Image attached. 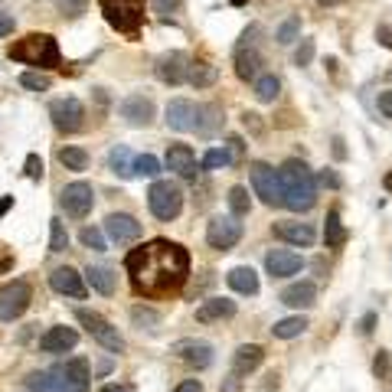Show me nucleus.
I'll use <instances>...</instances> for the list:
<instances>
[{
    "label": "nucleus",
    "mask_w": 392,
    "mask_h": 392,
    "mask_svg": "<svg viewBox=\"0 0 392 392\" xmlns=\"http://www.w3.org/2000/svg\"><path fill=\"white\" fill-rule=\"evenodd\" d=\"M167 170H173L183 180L200 177V163H196V154H193L190 144H170L167 147Z\"/></svg>",
    "instance_id": "nucleus-18"
},
{
    "label": "nucleus",
    "mask_w": 392,
    "mask_h": 392,
    "mask_svg": "<svg viewBox=\"0 0 392 392\" xmlns=\"http://www.w3.org/2000/svg\"><path fill=\"white\" fill-rule=\"evenodd\" d=\"M108 167H111V173H115V177L131 180V177H134V154H131V147H125V144L111 147V154H108Z\"/></svg>",
    "instance_id": "nucleus-32"
},
{
    "label": "nucleus",
    "mask_w": 392,
    "mask_h": 392,
    "mask_svg": "<svg viewBox=\"0 0 392 392\" xmlns=\"http://www.w3.org/2000/svg\"><path fill=\"white\" fill-rule=\"evenodd\" d=\"M275 39L281 43V46H291V43H297V39H301V17L281 20V27L275 29Z\"/></svg>",
    "instance_id": "nucleus-39"
},
{
    "label": "nucleus",
    "mask_w": 392,
    "mask_h": 392,
    "mask_svg": "<svg viewBox=\"0 0 392 392\" xmlns=\"http://www.w3.org/2000/svg\"><path fill=\"white\" fill-rule=\"evenodd\" d=\"M10 206H13V196H4V200H0V219L10 212Z\"/></svg>",
    "instance_id": "nucleus-60"
},
{
    "label": "nucleus",
    "mask_w": 392,
    "mask_h": 392,
    "mask_svg": "<svg viewBox=\"0 0 392 392\" xmlns=\"http://www.w3.org/2000/svg\"><path fill=\"white\" fill-rule=\"evenodd\" d=\"M29 301H33V288L17 278V281H10V285L0 288V320L10 324V320H17V317L27 314Z\"/></svg>",
    "instance_id": "nucleus-10"
},
{
    "label": "nucleus",
    "mask_w": 392,
    "mask_h": 392,
    "mask_svg": "<svg viewBox=\"0 0 392 392\" xmlns=\"http://www.w3.org/2000/svg\"><path fill=\"white\" fill-rule=\"evenodd\" d=\"M314 180H317V187H327V190H340L344 187V180L337 177L334 170H320V173H314Z\"/></svg>",
    "instance_id": "nucleus-50"
},
{
    "label": "nucleus",
    "mask_w": 392,
    "mask_h": 392,
    "mask_svg": "<svg viewBox=\"0 0 392 392\" xmlns=\"http://www.w3.org/2000/svg\"><path fill=\"white\" fill-rule=\"evenodd\" d=\"M53 379L62 392H88L92 389V370H88L86 356H72L66 363H59L53 370Z\"/></svg>",
    "instance_id": "nucleus-9"
},
{
    "label": "nucleus",
    "mask_w": 392,
    "mask_h": 392,
    "mask_svg": "<svg viewBox=\"0 0 392 392\" xmlns=\"http://www.w3.org/2000/svg\"><path fill=\"white\" fill-rule=\"evenodd\" d=\"M131 324L137 327V330H147V334H154V330L161 327V314H157L154 307L137 304V307H131Z\"/></svg>",
    "instance_id": "nucleus-36"
},
{
    "label": "nucleus",
    "mask_w": 392,
    "mask_h": 392,
    "mask_svg": "<svg viewBox=\"0 0 392 392\" xmlns=\"http://www.w3.org/2000/svg\"><path fill=\"white\" fill-rule=\"evenodd\" d=\"M154 72H157V79H161L163 86H183L187 82V72H190V56L180 53V49H170V53H163L157 59Z\"/></svg>",
    "instance_id": "nucleus-14"
},
{
    "label": "nucleus",
    "mask_w": 392,
    "mask_h": 392,
    "mask_svg": "<svg viewBox=\"0 0 392 392\" xmlns=\"http://www.w3.org/2000/svg\"><path fill=\"white\" fill-rule=\"evenodd\" d=\"M232 7H245V4H249V0H229Z\"/></svg>",
    "instance_id": "nucleus-63"
},
{
    "label": "nucleus",
    "mask_w": 392,
    "mask_h": 392,
    "mask_svg": "<svg viewBox=\"0 0 392 392\" xmlns=\"http://www.w3.org/2000/svg\"><path fill=\"white\" fill-rule=\"evenodd\" d=\"M373 376L386 386V389H392V353L389 350H379V353L373 356Z\"/></svg>",
    "instance_id": "nucleus-38"
},
{
    "label": "nucleus",
    "mask_w": 392,
    "mask_h": 392,
    "mask_svg": "<svg viewBox=\"0 0 392 392\" xmlns=\"http://www.w3.org/2000/svg\"><path fill=\"white\" fill-rule=\"evenodd\" d=\"M226 128V111L216 102H206V105H196V118H193V131L200 137H216V134Z\"/></svg>",
    "instance_id": "nucleus-19"
},
{
    "label": "nucleus",
    "mask_w": 392,
    "mask_h": 392,
    "mask_svg": "<svg viewBox=\"0 0 392 392\" xmlns=\"http://www.w3.org/2000/svg\"><path fill=\"white\" fill-rule=\"evenodd\" d=\"M226 203H229V212H232V216H239V219L252 212V196H249V190H245V187H232L229 196H226Z\"/></svg>",
    "instance_id": "nucleus-37"
},
{
    "label": "nucleus",
    "mask_w": 392,
    "mask_h": 392,
    "mask_svg": "<svg viewBox=\"0 0 392 392\" xmlns=\"http://www.w3.org/2000/svg\"><path fill=\"white\" fill-rule=\"evenodd\" d=\"M13 27H17V20L0 10V36H10V33H13Z\"/></svg>",
    "instance_id": "nucleus-55"
},
{
    "label": "nucleus",
    "mask_w": 392,
    "mask_h": 392,
    "mask_svg": "<svg viewBox=\"0 0 392 392\" xmlns=\"http://www.w3.org/2000/svg\"><path fill=\"white\" fill-rule=\"evenodd\" d=\"M108 27H115L125 36H137L144 23V0H98Z\"/></svg>",
    "instance_id": "nucleus-5"
},
{
    "label": "nucleus",
    "mask_w": 392,
    "mask_h": 392,
    "mask_svg": "<svg viewBox=\"0 0 392 392\" xmlns=\"http://www.w3.org/2000/svg\"><path fill=\"white\" fill-rule=\"evenodd\" d=\"M226 151H229L232 163H242V157H245V141H242L239 134H232L229 141H226Z\"/></svg>",
    "instance_id": "nucleus-49"
},
{
    "label": "nucleus",
    "mask_w": 392,
    "mask_h": 392,
    "mask_svg": "<svg viewBox=\"0 0 392 392\" xmlns=\"http://www.w3.org/2000/svg\"><path fill=\"white\" fill-rule=\"evenodd\" d=\"M10 268H13V259H0V275H7Z\"/></svg>",
    "instance_id": "nucleus-61"
},
{
    "label": "nucleus",
    "mask_w": 392,
    "mask_h": 392,
    "mask_svg": "<svg viewBox=\"0 0 392 392\" xmlns=\"http://www.w3.org/2000/svg\"><path fill=\"white\" fill-rule=\"evenodd\" d=\"M262 363H265V350H262L259 344H242L239 350L232 353V373H239V376L255 373Z\"/></svg>",
    "instance_id": "nucleus-27"
},
{
    "label": "nucleus",
    "mask_w": 392,
    "mask_h": 392,
    "mask_svg": "<svg viewBox=\"0 0 392 392\" xmlns=\"http://www.w3.org/2000/svg\"><path fill=\"white\" fill-rule=\"evenodd\" d=\"M118 115L125 118L131 128H147L154 125V115H157V108L147 95H128L121 98V105H118Z\"/></svg>",
    "instance_id": "nucleus-16"
},
{
    "label": "nucleus",
    "mask_w": 392,
    "mask_h": 392,
    "mask_svg": "<svg viewBox=\"0 0 392 392\" xmlns=\"http://www.w3.org/2000/svg\"><path fill=\"white\" fill-rule=\"evenodd\" d=\"M252 177V190L265 206H281V183H278V170L265 161H255L249 167Z\"/></svg>",
    "instance_id": "nucleus-12"
},
{
    "label": "nucleus",
    "mask_w": 392,
    "mask_h": 392,
    "mask_svg": "<svg viewBox=\"0 0 392 392\" xmlns=\"http://www.w3.org/2000/svg\"><path fill=\"white\" fill-rule=\"evenodd\" d=\"M219 392H242V376L239 373H229L226 379H222Z\"/></svg>",
    "instance_id": "nucleus-53"
},
{
    "label": "nucleus",
    "mask_w": 392,
    "mask_h": 392,
    "mask_svg": "<svg viewBox=\"0 0 392 392\" xmlns=\"http://www.w3.org/2000/svg\"><path fill=\"white\" fill-rule=\"evenodd\" d=\"M86 278H88V285L95 288L98 295H105V297H111L115 295V288H118V275L111 271L108 265H92L86 271Z\"/></svg>",
    "instance_id": "nucleus-30"
},
{
    "label": "nucleus",
    "mask_w": 392,
    "mask_h": 392,
    "mask_svg": "<svg viewBox=\"0 0 392 392\" xmlns=\"http://www.w3.org/2000/svg\"><path fill=\"white\" fill-rule=\"evenodd\" d=\"M170 353L177 356V360H183V363L196 366V370H206V366L212 363V344H206V340H196V337L177 340V344L170 346Z\"/></svg>",
    "instance_id": "nucleus-17"
},
{
    "label": "nucleus",
    "mask_w": 392,
    "mask_h": 392,
    "mask_svg": "<svg viewBox=\"0 0 392 392\" xmlns=\"http://www.w3.org/2000/svg\"><path fill=\"white\" fill-rule=\"evenodd\" d=\"M242 125L252 128L255 134H262V121H259V115H252V111H245V115H242Z\"/></svg>",
    "instance_id": "nucleus-57"
},
{
    "label": "nucleus",
    "mask_w": 392,
    "mask_h": 392,
    "mask_svg": "<svg viewBox=\"0 0 392 392\" xmlns=\"http://www.w3.org/2000/svg\"><path fill=\"white\" fill-rule=\"evenodd\" d=\"M226 281H229V288L236 291V295H245V297H255L259 295V275H255V268H249V265H236L226 275Z\"/></svg>",
    "instance_id": "nucleus-28"
},
{
    "label": "nucleus",
    "mask_w": 392,
    "mask_h": 392,
    "mask_svg": "<svg viewBox=\"0 0 392 392\" xmlns=\"http://www.w3.org/2000/svg\"><path fill=\"white\" fill-rule=\"evenodd\" d=\"M314 39H301L297 43V49H295V66H311L314 62Z\"/></svg>",
    "instance_id": "nucleus-47"
},
{
    "label": "nucleus",
    "mask_w": 392,
    "mask_h": 392,
    "mask_svg": "<svg viewBox=\"0 0 392 392\" xmlns=\"http://www.w3.org/2000/svg\"><path fill=\"white\" fill-rule=\"evenodd\" d=\"M49 118L59 134H79L86 128V105L72 95L56 98V102H49Z\"/></svg>",
    "instance_id": "nucleus-8"
},
{
    "label": "nucleus",
    "mask_w": 392,
    "mask_h": 392,
    "mask_svg": "<svg viewBox=\"0 0 392 392\" xmlns=\"http://www.w3.org/2000/svg\"><path fill=\"white\" fill-rule=\"evenodd\" d=\"M239 239H242V222H239V216H216V219L206 226V242H210V249H216V252H229V249H236L239 245Z\"/></svg>",
    "instance_id": "nucleus-13"
},
{
    "label": "nucleus",
    "mask_w": 392,
    "mask_h": 392,
    "mask_svg": "<svg viewBox=\"0 0 392 392\" xmlns=\"http://www.w3.org/2000/svg\"><path fill=\"white\" fill-rule=\"evenodd\" d=\"M229 317H236V301H229V297H206L196 307L200 324H216V320H229Z\"/></svg>",
    "instance_id": "nucleus-24"
},
{
    "label": "nucleus",
    "mask_w": 392,
    "mask_h": 392,
    "mask_svg": "<svg viewBox=\"0 0 392 392\" xmlns=\"http://www.w3.org/2000/svg\"><path fill=\"white\" fill-rule=\"evenodd\" d=\"M20 86L29 88V92H49L53 79H49L43 69H29V72H23V76H20Z\"/></svg>",
    "instance_id": "nucleus-41"
},
{
    "label": "nucleus",
    "mask_w": 392,
    "mask_h": 392,
    "mask_svg": "<svg viewBox=\"0 0 392 392\" xmlns=\"http://www.w3.org/2000/svg\"><path fill=\"white\" fill-rule=\"evenodd\" d=\"M216 79H219V69L212 66V62H203V59H190V72H187V82L196 88H210L216 86Z\"/></svg>",
    "instance_id": "nucleus-31"
},
{
    "label": "nucleus",
    "mask_w": 392,
    "mask_h": 392,
    "mask_svg": "<svg viewBox=\"0 0 392 392\" xmlns=\"http://www.w3.org/2000/svg\"><path fill=\"white\" fill-rule=\"evenodd\" d=\"M7 56L13 62H23V66L43 69V72L62 66V49H59V39L53 33H27L7 49Z\"/></svg>",
    "instance_id": "nucleus-3"
},
{
    "label": "nucleus",
    "mask_w": 392,
    "mask_h": 392,
    "mask_svg": "<svg viewBox=\"0 0 392 392\" xmlns=\"http://www.w3.org/2000/svg\"><path fill=\"white\" fill-rule=\"evenodd\" d=\"M203 170H222V167H232L229 161V151H226V144L222 147H210V151L203 154Z\"/></svg>",
    "instance_id": "nucleus-40"
},
{
    "label": "nucleus",
    "mask_w": 392,
    "mask_h": 392,
    "mask_svg": "<svg viewBox=\"0 0 392 392\" xmlns=\"http://www.w3.org/2000/svg\"><path fill=\"white\" fill-rule=\"evenodd\" d=\"M278 95H281V79L278 76H259L255 79V98H259L262 105H271Z\"/></svg>",
    "instance_id": "nucleus-35"
},
{
    "label": "nucleus",
    "mask_w": 392,
    "mask_h": 392,
    "mask_svg": "<svg viewBox=\"0 0 392 392\" xmlns=\"http://www.w3.org/2000/svg\"><path fill=\"white\" fill-rule=\"evenodd\" d=\"M105 236L111 242H118V245H131V242H137L144 236V226L134 219L131 212H111L105 219Z\"/></svg>",
    "instance_id": "nucleus-15"
},
{
    "label": "nucleus",
    "mask_w": 392,
    "mask_h": 392,
    "mask_svg": "<svg viewBox=\"0 0 392 392\" xmlns=\"http://www.w3.org/2000/svg\"><path fill=\"white\" fill-rule=\"evenodd\" d=\"M131 288L144 297H163L180 291L190 275V252L180 242L151 239L125 255Z\"/></svg>",
    "instance_id": "nucleus-1"
},
{
    "label": "nucleus",
    "mask_w": 392,
    "mask_h": 392,
    "mask_svg": "<svg viewBox=\"0 0 392 392\" xmlns=\"http://www.w3.org/2000/svg\"><path fill=\"white\" fill-rule=\"evenodd\" d=\"M376 39H379L386 49H392V29L389 27H379V29H376Z\"/></svg>",
    "instance_id": "nucleus-58"
},
{
    "label": "nucleus",
    "mask_w": 392,
    "mask_h": 392,
    "mask_svg": "<svg viewBox=\"0 0 392 392\" xmlns=\"http://www.w3.org/2000/svg\"><path fill=\"white\" fill-rule=\"evenodd\" d=\"M334 157H337V161H346V147H344V137H334Z\"/></svg>",
    "instance_id": "nucleus-59"
},
{
    "label": "nucleus",
    "mask_w": 392,
    "mask_h": 392,
    "mask_svg": "<svg viewBox=\"0 0 392 392\" xmlns=\"http://www.w3.org/2000/svg\"><path fill=\"white\" fill-rule=\"evenodd\" d=\"M383 187H386V193H389V196H392V170L383 177Z\"/></svg>",
    "instance_id": "nucleus-62"
},
{
    "label": "nucleus",
    "mask_w": 392,
    "mask_h": 392,
    "mask_svg": "<svg viewBox=\"0 0 392 392\" xmlns=\"http://www.w3.org/2000/svg\"><path fill=\"white\" fill-rule=\"evenodd\" d=\"M346 242H350V229L340 222V210H330L324 222V245L327 249H344Z\"/></svg>",
    "instance_id": "nucleus-29"
},
{
    "label": "nucleus",
    "mask_w": 392,
    "mask_h": 392,
    "mask_svg": "<svg viewBox=\"0 0 392 392\" xmlns=\"http://www.w3.org/2000/svg\"><path fill=\"white\" fill-rule=\"evenodd\" d=\"M69 249V232L62 219H49V252H66Z\"/></svg>",
    "instance_id": "nucleus-42"
},
{
    "label": "nucleus",
    "mask_w": 392,
    "mask_h": 392,
    "mask_svg": "<svg viewBox=\"0 0 392 392\" xmlns=\"http://www.w3.org/2000/svg\"><path fill=\"white\" fill-rule=\"evenodd\" d=\"M376 108H379V115H383V118H392V88L379 92V98H376Z\"/></svg>",
    "instance_id": "nucleus-52"
},
{
    "label": "nucleus",
    "mask_w": 392,
    "mask_h": 392,
    "mask_svg": "<svg viewBox=\"0 0 392 392\" xmlns=\"http://www.w3.org/2000/svg\"><path fill=\"white\" fill-rule=\"evenodd\" d=\"M53 4H56V10L62 17H82L88 10V0H53Z\"/></svg>",
    "instance_id": "nucleus-46"
},
{
    "label": "nucleus",
    "mask_w": 392,
    "mask_h": 392,
    "mask_svg": "<svg viewBox=\"0 0 392 392\" xmlns=\"http://www.w3.org/2000/svg\"><path fill=\"white\" fill-rule=\"evenodd\" d=\"M376 320H379V314H376V311H370V314H366L363 320H360V334H363V337H370V334H373Z\"/></svg>",
    "instance_id": "nucleus-54"
},
{
    "label": "nucleus",
    "mask_w": 392,
    "mask_h": 392,
    "mask_svg": "<svg viewBox=\"0 0 392 392\" xmlns=\"http://www.w3.org/2000/svg\"><path fill=\"white\" fill-rule=\"evenodd\" d=\"M79 239H82V245L92 252H105L108 249V239H105V232L95 229V226H86V229L79 232Z\"/></svg>",
    "instance_id": "nucleus-43"
},
{
    "label": "nucleus",
    "mask_w": 392,
    "mask_h": 392,
    "mask_svg": "<svg viewBox=\"0 0 392 392\" xmlns=\"http://www.w3.org/2000/svg\"><path fill=\"white\" fill-rule=\"evenodd\" d=\"M147 206L161 222H173L183 212V190L173 180H154L147 190Z\"/></svg>",
    "instance_id": "nucleus-6"
},
{
    "label": "nucleus",
    "mask_w": 392,
    "mask_h": 392,
    "mask_svg": "<svg viewBox=\"0 0 392 392\" xmlns=\"http://www.w3.org/2000/svg\"><path fill=\"white\" fill-rule=\"evenodd\" d=\"M271 232H275L278 239L291 242V245H301V249H307V245H314L317 232L307 226V222H275L271 226Z\"/></svg>",
    "instance_id": "nucleus-26"
},
{
    "label": "nucleus",
    "mask_w": 392,
    "mask_h": 392,
    "mask_svg": "<svg viewBox=\"0 0 392 392\" xmlns=\"http://www.w3.org/2000/svg\"><path fill=\"white\" fill-rule=\"evenodd\" d=\"M59 203H62L66 216H72V219H86L88 212H92V206H95V190H92V183H86V180H72V183L62 187Z\"/></svg>",
    "instance_id": "nucleus-11"
},
{
    "label": "nucleus",
    "mask_w": 392,
    "mask_h": 392,
    "mask_svg": "<svg viewBox=\"0 0 392 392\" xmlns=\"http://www.w3.org/2000/svg\"><path fill=\"white\" fill-rule=\"evenodd\" d=\"M314 301H317L314 281H295V285H288L281 291V304L295 307V311H307V307H314Z\"/></svg>",
    "instance_id": "nucleus-25"
},
{
    "label": "nucleus",
    "mask_w": 392,
    "mask_h": 392,
    "mask_svg": "<svg viewBox=\"0 0 392 392\" xmlns=\"http://www.w3.org/2000/svg\"><path fill=\"white\" fill-rule=\"evenodd\" d=\"M265 268L271 278H288V275H297L304 268V259L297 252H288V249H275L265 255Z\"/></svg>",
    "instance_id": "nucleus-22"
},
{
    "label": "nucleus",
    "mask_w": 392,
    "mask_h": 392,
    "mask_svg": "<svg viewBox=\"0 0 392 392\" xmlns=\"http://www.w3.org/2000/svg\"><path fill=\"white\" fill-rule=\"evenodd\" d=\"M278 183H281V206H288L291 212H307L314 210L317 203V180L314 170L304 161H285L278 167Z\"/></svg>",
    "instance_id": "nucleus-2"
},
{
    "label": "nucleus",
    "mask_w": 392,
    "mask_h": 392,
    "mask_svg": "<svg viewBox=\"0 0 392 392\" xmlns=\"http://www.w3.org/2000/svg\"><path fill=\"white\" fill-rule=\"evenodd\" d=\"M59 163L66 167V170L72 173H86L88 170V151H82V147H59Z\"/></svg>",
    "instance_id": "nucleus-34"
},
{
    "label": "nucleus",
    "mask_w": 392,
    "mask_h": 392,
    "mask_svg": "<svg viewBox=\"0 0 392 392\" xmlns=\"http://www.w3.org/2000/svg\"><path fill=\"white\" fill-rule=\"evenodd\" d=\"M76 344H79V330H72L66 324L49 327L46 334L39 337V350L43 353H66V350H76Z\"/></svg>",
    "instance_id": "nucleus-21"
},
{
    "label": "nucleus",
    "mask_w": 392,
    "mask_h": 392,
    "mask_svg": "<svg viewBox=\"0 0 392 392\" xmlns=\"http://www.w3.org/2000/svg\"><path fill=\"white\" fill-rule=\"evenodd\" d=\"M27 392H62L53 379V373H29L27 376Z\"/></svg>",
    "instance_id": "nucleus-44"
},
{
    "label": "nucleus",
    "mask_w": 392,
    "mask_h": 392,
    "mask_svg": "<svg viewBox=\"0 0 392 392\" xmlns=\"http://www.w3.org/2000/svg\"><path fill=\"white\" fill-rule=\"evenodd\" d=\"M193 118H196V105H193L190 98H173L170 105H167V128L170 131H180V134H187V131H193Z\"/></svg>",
    "instance_id": "nucleus-23"
},
{
    "label": "nucleus",
    "mask_w": 392,
    "mask_h": 392,
    "mask_svg": "<svg viewBox=\"0 0 392 392\" xmlns=\"http://www.w3.org/2000/svg\"><path fill=\"white\" fill-rule=\"evenodd\" d=\"M76 320L86 327L88 334H92V340H95V344L105 346L108 353H125V337L118 334V327L108 324L98 311H86V307H82V311H76Z\"/></svg>",
    "instance_id": "nucleus-7"
},
{
    "label": "nucleus",
    "mask_w": 392,
    "mask_h": 392,
    "mask_svg": "<svg viewBox=\"0 0 392 392\" xmlns=\"http://www.w3.org/2000/svg\"><path fill=\"white\" fill-rule=\"evenodd\" d=\"M259 36H262V27L259 23H252L242 39L236 43V76L242 82H255L262 76V66H265V56H262L259 49Z\"/></svg>",
    "instance_id": "nucleus-4"
},
{
    "label": "nucleus",
    "mask_w": 392,
    "mask_h": 392,
    "mask_svg": "<svg viewBox=\"0 0 392 392\" xmlns=\"http://www.w3.org/2000/svg\"><path fill=\"white\" fill-rule=\"evenodd\" d=\"M151 7H154V13H161V17H170L173 10L180 7V0H151Z\"/></svg>",
    "instance_id": "nucleus-51"
},
{
    "label": "nucleus",
    "mask_w": 392,
    "mask_h": 392,
    "mask_svg": "<svg viewBox=\"0 0 392 392\" xmlns=\"http://www.w3.org/2000/svg\"><path fill=\"white\" fill-rule=\"evenodd\" d=\"M173 392H203V383H200V379H183V383L177 386Z\"/></svg>",
    "instance_id": "nucleus-56"
},
{
    "label": "nucleus",
    "mask_w": 392,
    "mask_h": 392,
    "mask_svg": "<svg viewBox=\"0 0 392 392\" xmlns=\"http://www.w3.org/2000/svg\"><path fill=\"white\" fill-rule=\"evenodd\" d=\"M161 173V161L154 154H141L134 157V177H157Z\"/></svg>",
    "instance_id": "nucleus-45"
},
{
    "label": "nucleus",
    "mask_w": 392,
    "mask_h": 392,
    "mask_svg": "<svg viewBox=\"0 0 392 392\" xmlns=\"http://www.w3.org/2000/svg\"><path fill=\"white\" fill-rule=\"evenodd\" d=\"M23 170H27V177L33 183L43 180V157L39 154H27V161H23Z\"/></svg>",
    "instance_id": "nucleus-48"
},
{
    "label": "nucleus",
    "mask_w": 392,
    "mask_h": 392,
    "mask_svg": "<svg viewBox=\"0 0 392 392\" xmlns=\"http://www.w3.org/2000/svg\"><path fill=\"white\" fill-rule=\"evenodd\" d=\"M49 288L56 291V295H66V297H82L88 295V288H86V281H82V275H79L76 268H56L53 275H49Z\"/></svg>",
    "instance_id": "nucleus-20"
},
{
    "label": "nucleus",
    "mask_w": 392,
    "mask_h": 392,
    "mask_svg": "<svg viewBox=\"0 0 392 392\" xmlns=\"http://www.w3.org/2000/svg\"><path fill=\"white\" fill-rule=\"evenodd\" d=\"M304 330H307V317L295 314V317H285V320H275L271 337H275V340H295V337H301Z\"/></svg>",
    "instance_id": "nucleus-33"
}]
</instances>
